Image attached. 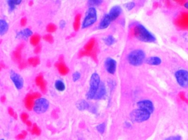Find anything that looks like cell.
Here are the masks:
<instances>
[{
	"instance_id": "obj_1",
	"label": "cell",
	"mask_w": 188,
	"mask_h": 140,
	"mask_svg": "<svg viewBox=\"0 0 188 140\" xmlns=\"http://www.w3.org/2000/svg\"><path fill=\"white\" fill-rule=\"evenodd\" d=\"M138 108L131 112L130 118L133 122L142 123L149 119L155 107L153 102L149 99H143L137 102Z\"/></svg>"
},
{
	"instance_id": "obj_2",
	"label": "cell",
	"mask_w": 188,
	"mask_h": 140,
	"mask_svg": "<svg viewBox=\"0 0 188 140\" xmlns=\"http://www.w3.org/2000/svg\"><path fill=\"white\" fill-rule=\"evenodd\" d=\"M130 32L139 40L144 42L153 43L156 41V38L154 34L140 24L134 26Z\"/></svg>"
},
{
	"instance_id": "obj_3",
	"label": "cell",
	"mask_w": 188,
	"mask_h": 140,
	"mask_svg": "<svg viewBox=\"0 0 188 140\" xmlns=\"http://www.w3.org/2000/svg\"><path fill=\"white\" fill-rule=\"evenodd\" d=\"M128 61L133 66H140L145 61L146 55L143 50H135L132 51L128 55Z\"/></svg>"
},
{
	"instance_id": "obj_4",
	"label": "cell",
	"mask_w": 188,
	"mask_h": 140,
	"mask_svg": "<svg viewBox=\"0 0 188 140\" xmlns=\"http://www.w3.org/2000/svg\"><path fill=\"white\" fill-rule=\"evenodd\" d=\"M100 83L101 80L99 75L97 73H93L90 78V88L87 92V99H94L96 93L98 90Z\"/></svg>"
},
{
	"instance_id": "obj_5",
	"label": "cell",
	"mask_w": 188,
	"mask_h": 140,
	"mask_svg": "<svg viewBox=\"0 0 188 140\" xmlns=\"http://www.w3.org/2000/svg\"><path fill=\"white\" fill-rule=\"evenodd\" d=\"M97 19V11L94 7H90L87 9L84 21L82 24V28L83 29L89 28L95 23Z\"/></svg>"
},
{
	"instance_id": "obj_6",
	"label": "cell",
	"mask_w": 188,
	"mask_h": 140,
	"mask_svg": "<svg viewBox=\"0 0 188 140\" xmlns=\"http://www.w3.org/2000/svg\"><path fill=\"white\" fill-rule=\"evenodd\" d=\"M174 77L176 82L181 88H188V71L184 69H180L174 73Z\"/></svg>"
},
{
	"instance_id": "obj_7",
	"label": "cell",
	"mask_w": 188,
	"mask_h": 140,
	"mask_svg": "<svg viewBox=\"0 0 188 140\" xmlns=\"http://www.w3.org/2000/svg\"><path fill=\"white\" fill-rule=\"evenodd\" d=\"M49 107V102L45 98H40L37 99L34 105V111L38 114H42L46 112Z\"/></svg>"
},
{
	"instance_id": "obj_8",
	"label": "cell",
	"mask_w": 188,
	"mask_h": 140,
	"mask_svg": "<svg viewBox=\"0 0 188 140\" xmlns=\"http://www.w3.org/2000/svg\"><path fill=\"white\" fill-rule=\"evenodd\" d=\"M10 78L17 89L20 90L23 88L24 80L19 74L11 70L10 72Z\"/></svg>"
},
{
	"instance_id": "obj_9",
	"label": "cell",
	"mask_w": 188,
	"mask_h": 140,
	"mask_svg": "<svg viewBox=\"0 0 188 140\" xmlns=\"http://www.w3.org/2000/svg\"><path fill=\"white\" fill-rule=\"evenodd\" d=\"M104 65L107 72L111 74H114L116 72L117 62L113 58H108L104 63Z\"/></svg>"
},
{
	"instance_id": "obj_10",
	"label": "cell",
	"mask_w": 188,
	"mask_h": 140,
	"mask_svg": "<svg viewBox=\"0 0 188 140\" xmlns=\"http://www.w3.org/2000/svg\"><path fill=\"white\" fill-rule=\"evenodd\" d=\"M96 40L94 38L90 39L89 41L85 44L84 46V49L85 51L87 52L90 53L92 55L93 57H96V52L94 50L95 46Z\"/></svg>"
},
{
	"instance_id": "obj_11",
	"label": "cell",
	"mask_w": 188,
	"mask_h": 140,
	"mask_svg": "<svg viewBox=\"0 0 188 140\" xmlns=\"http://www.w3.org/2000/svg\"><path fill=\"white\" fill-rule=\"evenodd\" d=\"M121 12L122 9L120 6H115L111 8L108 15L111 18L112 22L115 21L116 19H117L119 16L121 15Z\"/></svg>"
},
{
	"instance_id": "obj_12",
	"label": "cell",
	"mask_w": 188,
	"mask_h": 140,
	"mask_svg": "<svg viewBox=\"0 0 188 140\" xmlns=\"http://www.w3.org/2000/svg\"><path fill=\"white\" fill-rule=\"evenodd\" d=\"M32 32L29 28H26L21 30L17 34V38L19 39L27 40L30 37H32Z\"/></svg>"
},
{
	"instance_id": "obj_13",
	"label": "cell",
	"mask_w": 188,
	"mask_h": 140,
	"mask_svg": "<svg viewBox=\"0 0 188 140\" xmlns=\"http://www.w3.org/2000/svg\"><path fill=\"white\" fill-rule=\"evenodd\" d=\"M35 82L36 85L40 88L41 91L43 93H45L46 91V82L44 80L43 76L40 75L37 76L35 79Z\"/></svg>"
},
{
	"instance_id": "obj_14",
	"label": "cell",
	"mask_w": 188,
	"mask_h": 140,
	"mask_svg": "<svg viewBox=\"0 0 188 140\" xmlns=\"http://www.w3.org/2000/svg\"><path fill=\"white\" fill-rule=\"evenodd\" d=\"M106 94V88L104 82H101L98 90L94 97V99H100L102 98Z\"/></svg>"
},
{
	"instance_id": "obj_15",
	"label": "cell",
	"mask_w": 188,
	"mask_h": 140,
	"mask_svg": "<svg viewBox=\"0 0 188 140\" xmlns=\"http://www.w3.org/2000/svg\"><path fill=\"white\" fill-rule=\"evenodd\" d=\"M111 22H112V20L108 14L104 15V17L102 19L100 23L98 29H106L110 25Z\"/></svg>"
},
{
	"instance_id": "obj_16",
	"label": "cell",
	"mask_w": 188,
	"mask_h": 140,
	"mask_svg": "<svg viewBox=\"0 0 188 140\" xmlns=\"http://www.w3.org/2000/svg\"><path fill=\"white\" fill-rule=\"evenodd\" d=\"M146 63L150 65L157 66L162 63L161 58L158 56H151L146 59Z\"/></svg>"
},
{
	"instance_id": "obj_17",
	"label": "cell",
	"mask_w": 188,
	"mask_h": 140,
	"mask_svg": "<svg viewBox=\"0 0 188 140\" xmlns=\"http://www.w3.org/2000/svg\"><path fill=\"white\" fill-rule=\"evenodd\" d=\"M34 98L32 96V94H28L26 97V98L24 100L25 106L27 109L29 111H31L32 108H34Z\"/></svg>"
},
{
	"instance_id": "obj_18",
	"label": "cell",
	"mask_w": 188,
	"mask_h": 140,
	"mask_svg": "<svg viewBox=\"0 0 188 140\" xmlns=\"http://www.w3.org/2000/svg\"><path fill=\"white\" fill-rule=\"evenodd\" d=\"M56 66L58 69V72L62 75H66L69 72V68L63 62H59L56 64Z\"/></svg>"
},
{
	"instance_id": "obj_19",
	"label": "cell",
	"mask_w": 188,
	"mask_h": 140,
	"mask_svg": "<svg viewBox=\"0 0 188 140\" xmlns=\"http://www.w3.org/2000/svg\"><path fill=\"white\" fill-rule=\"evenodd\" d=\"M23 47V45H19L17 48L16 50L13 52V58L15 62L18 63H20L22 60V56H21V52L22 48Z\"/></svg>"
},
{
	"instance_id": "obj_20",
	"label": "cell",
	"mask_w": 188,
	"mask_h": 140,
	"mask_svg": "<svg viewBox=\"0 0 188 140\" xmlns=\"http://www.w3.org/2000/svg\"><path fill=\"white\" fill-rule=\"evenodd\" d=\"M9 29V24L5 20L0 19V35H5L8 32Z\"/></svg>"
},
{
	"instance_id": "obj_21",
	"label": "cell",
	"mask_w": 188,
	"mask_h": 140,
	"mask_svg": "<svg viewBox=\"0 0 188 140\" xmlns=\"http://www.w3.org/2000/svg\"><path fill=\"white\" fill-rule=\"evenodd\" d=\"M22 2L21 0H9L7 1L8 6L10 11H13L15 8L16 6L20 5Z\"/></svg>"
},
{
	"instance_id": "obj_22",
	"label": "cell",
	"mask_w": 188,
	"mask_h": 140,
	"mask_svg": "<svg viewBox=\"0 0 188 140\" xmlns=\"http://www.w3.org/2000/svg\"><path fill=\"white\" fill-rule=\"evenodd\" d=\"M81 17V15H80V14H78L75 16L74 22V24H73V27H74V29L76 32L78 31V30L80 28Z\"/></svg>"
},
{
	"instance_id": "obj_23",
	"label": "cell",
	"mask_w": 188,
	"mask_h": 140,
	"mask_svg": "<svg viewBox=\"0 0 188 140\" xmlns=\"http://www.w3.org/2000/svg\"><path fill=\"white\" fill-rule=\"evenodd\" d=\"M77 108L79 110L84 111V110L87 109L88 108V107H89V104L85 100H81V101H79L77 103Z\"/></svg>"
},
{
	"instance_id": "obj_24",
	"label": "cell",
	"mask_w": 188,
	"mask_h": 140,
	"mask_svg": "<svg viewBox=\"0 0 188 140\" xmlns=\"http://www.w3.org/2000/svg\"><path fill=\"white\" fill-rule=\"evenodd\" d=\"M40 40L41 38L40 35L38 34H35V35H32V37L30 39V42L32 45L36 46H38V44H39Z\"/></svg>"
},
{
	"instance_id": "obj_25",
	"label": "cell",
	"mask_w": 188,
	"mask_h": 140,
	"mask_svg": "<svg viewBox=\"0 0 188 140\" xmlns=\"http://www.w3.org/2000/svg\"><path fill=\"white\" fill-rule=\"evenodd\" d=\"M55 88L58 91H63L66 88V86L63 82L60 80H58L55 83Z\"/></svg>"
},
{
	"instance_id": "obj_26",
	"label": "cell",
	"mask_w": 188,
	"mask_h": 140,
	"mask_svg": "<svg viewBox=\"0 0 188 140\" xmlns=\"http://www.w3.org/2000/svg\"><path fill=\"white\" fill-rule=\"evenodd\" d=\"M28 62L30 65H32L34 67H36L40 64V59L39 58L37 57H31L30 58L28 59Z\"/></svg>"
},
{
	"instance_id": "obj_27",
	"label": "cell",
	"mask_w": 188,
	"mask_h": 140,
	"mask_svg": "<svg viewBox=\"0 0 188 140\" xmlns=\"http://www.w3.org/2000/svg\"><path fill=\"white\" fill-rule=\"evenodd\" d=\"M115 38H114L113 36L109 35L106 38L104 39V42L105 44L107 46H111L115 42Z\"/></svg>"
},
{
	"instance_id": "obj_28",
	"label": "cell",
	"mask_w": 188,
	"mask_h": 140,
	"mask_svg": "<svg viewBox=\"0 0 188 140\" xmlns=\"http://www.w3.org/2000/svg\"><path fill=\"white\" fill-rule=\"evenodd\" d=\"M102 0H90L88 1L87 5L90 7H94L95 6H100L102 3Z\"/></svg>"
},
{
	"instance_id": "obj_29",
	"label": "cell",
	"mask_w": 188,
	"mask_h": 140,
	"mask_svg": "<svg viewBox=\"0 0 188 140\" xmlns=\"http://www.w3.org/2000/svg\"><path fill=\"white\" fill-rule=\"evenodd\" d=\"M31 132H32V134L33 135H36L37 136H39L41 134L40 128H39L38 127V126L36 124H34L32 126V130H31Z\"/></svg>"
},
{
	"instance_id": "obj_30",
	"label": "cell",
	"mask_w": 188,
	"mask_h": 140,
	"mask_svg": "<svg viewBox=\"0 0 188 140\" xmlns=\"http://www.w3.org/2000/svg\"><path fill=\"white\" fill-rule=\"evenodd\" d=\"M46 30L47 32L50 33L54 32L57 30V26L54 24L50 23L49 25H47Z\"/></svg>"
},
{
	"instance_id": "obj_31",
	"label": "cell",
	"mask_w": 188,
	"mask_h": 140,
	"mask_svg": "<svg viewBox=\"0 0 188 140\" xmlns=\"http://www.w3.org/2000/svg\"><path fill=\"white\" fill-rule=\"evenodd\" d=\"M43 39L45 41H47V42H49L50 44H52L53 42V38L51 34H46L44 35Z\"/></svg>"
},
{
	"instance_id": "obj_32",
	"label": "cell",
	"mask_w": 188,
	"mask_h": 140,
	"mask_svg": "<svg viewBox=\"0 0 188 140\" xmlns=\"http://www.w3.org/2000/svg\"><path fill=\"white\" fill-rule=\"evenodd\" d=\"M135 6V3H134V2H129V3H126L125 5V8L128 11H130V10L133 9L134 8Z\"/></svg>"
},
{
	"instance_id": "obj_33",
	"label": "cell",
	"mask_w": 188,
	"mask_h": 140,
	"mask_svg": "<svg viewBox=\"0 0 188 140\" xmlns=\"http://www.w3.org/2000/svg\"><path fill=\"white\" fill-rule=\"evenodd\" d=\"M20 118H21V119L22 120V121L24 123H26L28 120L29 115L26 113H23L22 114L20 115Z\"/></svg>"
},
{
	"instance_id": "obj_34",
	"label": "cell",
	"mask_w": 188,
	"mask_h": 140,
	"mask_svg": "<svg viewBox=\"0 0 188 140\" xmlns=\"http://www.w3.org/2000/svg\"><path fill=\"white\" fill-rule=\"evenodd\" d=\"M80 78V74L78 72H75V73H73V80L74 82L78 81L79 79Z\"/></svg>"
},
{
	"instance_id": "obj_35",
	"label": "cell",
	"mask_w": 188,
	"mask_h": 140,
	"mask_svg": "<svg viewBox=\"0 0 188 140\" xmlns=\"http://www.w3.org/2000/svg\"><path fill=\"white\" fill-rule=\"evenodd\" d=\"M97 130H98V132H99L102 134L104 132V130H105V125H104V124L102 123V124L98 125L97 126Z\"/></svg>"
},
{
	"instance_id": "obj_36",
	"label": "cell",
	"mask_w": 188,
	"mask_h": 140,
	"mask_svg": "<svg viewBox=\"0 0 188 140\" xmlns=\"http://www.w3.org/2000/svg\"><path fill=\"white\" fill-rule=\"evenodd\" d=\"M182 137L180 136L176 135V136H173L171 137H168L165 140H182Z\"/></svg>"
},
{
	"instance_id": "obj_37",
	"label": "cell",
	"mask_w": 188,
	"mask_h": 140,
	"mask_svg": "<svg viewBox=\"0 0 188 140\" xmlns=\"http://www.w3.org/2000/svg\"><path fill=\"white\" fill-rule=\"evenodd\" d=\"M32 95L34 99H39V98H41V96L40 93H39V92H34Z\"/></svg>"
},
{
	"instance_id": "obj_38",
	"label": "cell",
	"mask_w": 188,
	"mask_h": 140,
	"mask_svg": "<svg viewBox=\"0 0 188 140\" xmlns=\"http://www.w3.org/2000/svg\"><path fill=\"white\" fill-rule=\"evenodd\" d=\"M27 23V21H26V18H23L21 20H20V25L22 26H24Z\"/></svg>"
},
{
	"instance_id": "obj_39",
	"label": "cell",
	"mask_w": 188,
	"mask_h": 140,
	"mask_svg": "<svg viewBox=\"0 0 188 140\" xmlns=\"http://www.w3.org/2000/svg\"><path fill=\"white\" fill-rule=\"evenodd\" d=\"M41 50V47L40 46L38 45V46H36L35 49H34V53H36V54L39 53L40 52Z\"/></svg>"
},
{
	"instance_id": "obj_40",
	"label": "cell",
	"mask_w": 188,
	"mask_h": 140,
	"mask_svg": "<svg viewBox=\"0 0 188 140\" xmlns=\"http://www.w3.org/2000/svg\"><path fill=\"white\" fill-rule=\"evenodd\" d=\"M9 113L10 115H11L12 117H15V114H16L14 112V111H13V109L11 108H9Z\"/></svg>"
},
{
	"instance_id": "obj_41",
	"label": "cell",
	"mask_w": 188,
	"mask_h": 140,
	"mask_svg": "<svg viewBox=\"0 0 188 140\" xmlns=\"http://www.w3.org/2000/svg\"><path fill=\"white\" fill-rule=\"evenodd\" d=\"M26 137V135H24L22 133H21L20 134L18 135L17 136V138L18 140H24L25 138Z\"/></svg>"
},
{
	"instance_id": "obj_42",
	"label": "cell",
	"mask_w": 188,
	"mask_h": 140,
	"mask_svg": "<svg viewBox=\"0 0 188 140\" xmlns=\"http://www.w3.org/2000/svg\"><path fill=\"white\" fill-rule=\"evenodd\" d=\"M66 22L64 21H61V22H60V26L61 28V29H63L66 26Z\"/></svg>"
},
{
	"instance_id": "obj_43",
	"label": "cell",
	"mask_w": 188,
	"mask_h": 140,
	"mask_svg": "<svg viewBox=\"0 0 188 140\" xmlns=\"http://www.w3.org/2000/svg\"><path fill=\"white\" fill-rule=\"evenodd\" d=\"M26 123V125L28 126V127H32V122L30 121H29V120H28Z\"/></svg>"
},
{
	"instance_id": "obj_44",
	"label": "cell",
	"mask_w": 188,
	"mask_h": 140,
	"mask_svg": "<svg viewBox=\"0 0 188 140\" xmlns=\"http://www.w3.org/2000/svg\"><path fill=\"white\" fill-rule=\"evenodd\" d=\"M21 63V62H20ZM26 67V64H25V63H21L20 64V68H24Z\"/></svg>"
},
{
	"instance_id": "obj_45",
	"label": "cell",
	"mask_w": 188,
	"mask_h": 140,
	"mask_svg": "<svg viewBox=\"0 0 188 140\" xmlns=\"http://www.w3.org/2000/svg\"><path fill=\"white\" fill-rule=\"evenodd\" d=\"M1 101L2 102H5V100H6V98H5V97H1Z\"/></svg>"
},
{
	"instance_id": "obj_46",
	"label": "cell",
	"mask_w": 188,
	"mask_h": 140,
	"mask_svg": "<svg viewBox=\"0 0 188 140\" xmlns=\"http://www.w3.org/2000/svg\"><path fill=\"white\" fill-rule=\"evenodd\" d=\"M184 7H185V8L188 9V2H186V3L184 4Z\"/></svg>"
},
{
	"instance_id": "obj_47",
	"label": "cell",
	"mask_w": 188,
	"mask_h": 140,
	"mask_svg": "<svg viewBox=\"0 0 188 140\" xmlns=\"http://www.w3.org/2000/svg\"><path fill=\"white\" fill-rule=\"evenodd\" d=\"M22 133L24 135H26V136L27 135V132H26V131H23Z\"/></svg>"
},
{
	"instance_id": "obj_48",
	"label": "cell",
	"mask_w": 188,
	"mask_h": 140,
	"mask_svg": "<svg viewBox=\"0 0 188 140\" xmlns=\"http://www.w3.org/2000/svg\"><path fill=\"white\" fill-rule=\"evenodd\" d=\"M1 68H2V67H1V64H0V70L1 69Z\"/></svg>"
},
{
	"instance_id": "obj_49",
	"label": "cell",
	"mask_w": 188,
	"mask_h": 140,
	"mask_svg": "<svg viewBox=\"0 0 188 140\" xmlns=\"http://www.w3.org/2000/svg\"><path fill=\"white\" fill-rule=\"evenodd\" d=\"M4 140V139H1V140Z\"/></svg>"
},
{
	"instance_id": "obj_50",
	"label": "cell",
	"mask_w": 188,
	"mask_h": 140,
	"mask_svg": "<svg viewBox=\"0 0 188 140\" xmlns=\"http://www.w3.org/2000/svg\"></svg>"
}]
</instances>
